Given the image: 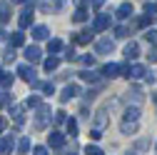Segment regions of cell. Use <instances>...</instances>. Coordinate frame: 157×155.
<instances>
[{"label":"cell","mask_w":157,"mask_h":155,"mask_svg":"<svg viewBox=\"0 0 157 155\" xmlns=\"http://www.w3.org/2000/svg\"><path fill=\"white\" fill-rule=\"evenodd\" d=\"M63 58H65V60H70V63H72V60H77V53H75L72 48H65V55H63Z\"/></svg>","instance_id":"obj_35"},{"label":"cell","mask_w":157,"mask_h":155,"mask_svg":"<svg viewBox=\"0 0 157 155\" xmlns=\"http://www.w3.org/2000/svg\"><path fill=\"white\" fill-rule=\"evenodd\" d=\"M80 60H82V65H95V55H82Z\"/></svg>","instance_id":"obj_40"},{"label":"cell","mask_w":157,"mask_h":155,"mask_svg":"<svg viewBox=\"0 0 157 155\" xmlns=\"http://www.w3.org/2000/svg\"><path fill=\"white\" fill-rule=\"evenodd\" d=\"M127 155H135V153H127Z\"/></svg>","instance_id":"obj_48"},{"label":"cell","mask_w":157,"mask_h":155,"mask_svg":"<svg viewBox=\"0 0 157 155\" xmlns=\"http://www.w3.org/2000/svg\"><path fill=\"white\" fill-rule=\"evenodd\" d=\"M3 130H5V118L0 115V133H3Z\"/></svg>","instance_id":"obj_45"},{"label":"cell","mask_w":157,"mask_h":155,"mask_svg":"<svg viewBox=\"0 0 157 155\" xmlns=\"http://www.w3.org/2000/svg\"><path fill=\"white\" fill-rule=\"evenodd\" d=\"M30 150V138H23L20 143H17V153H20V155H25Z\"/></svg>","instance_id":"obj_27"},{"label":"cell","mask_w":157,"mask_h":155,"mask_svg":"<svg viewBox=\"0 0 157 155\" xmlns=\"http://www.w3.org/2000/svg\"><path fill=\"white\" fill-rule=\"evenodd\" d=\"M122 75L130 78V80H140V78L147 75V70H145V65H122Z\"/></svg>","instance_id":"obj_2"},{"label":"cell","mask_w":157,"mask_h":155,"mask_svg":"<svg viewBox=\"0 0 157 155\" xmlns=\"http://www.w3.org/2000/svg\"><path fill=\"white\" fill-rule=\"evenodd\" d=\"M140 120V108H127L125 110V123H137Z\"/></svg>","instance_id":"obj_16"},{"label":"cell","mask_w":157,"mask_h":155,"mask_svg":"<svg viewBox=\"0 0 157 155\" xmlns=\"http://www.w3.org/2000/svg\"><path fill=\"white\" fill-rule=\"evenodd\" d=\"M13 150H15V138H13V135L0 138V155H10Z\"/></svg>","instance_id":"obj_8"},{"label":"cell","mask_w":157,"mask_h":155,"mask_svg":"<svg viewBox=\"0 0 157 155\" xmlns=\"http://www.w3.org/2000/svg\"><path fill=\"white\" fill-rule=\"evenodd\" d=\"M145 13L147 15H155L157 13V3H145Z\"/></svg>","instance_id":"obj_39"},{"label":"cell","mask_w":157,"mask_h":155,"mask_svg":"<svg viewBox=\"0 0 157 155\" xmlns=\"http://www.w3.org/2000/svg\"><path fill=\"white\" fill-rule=\"evenodd\" d=\"M75 3H77V5H80V8H82V3H85V0H75Z\"/></svg>","instance_id":"obj_47"},{"label":"cell","mask_w":157,"mask_h":155,"mask_svg":"<svg viewBox=\"0 0 157 155\" xmlns=\"http://www.w3.org/2000/svg\"><path fill=\"white\" fill-rule=\"evenodd\" d=\"M57 65H60V58H57V55H50L48 60L43 63V68H45L48 73H50V70H57Z\"/></svg>","instance_id":"obj_17"},{"label":"cell","mask_w":157,"mask_h":155,"mask_svg":"<svg viewBox=\"0 0 157 155\" xmlns=\"http://www.w3.org/2000/svg\"><path fill=\"white\" fill-rule=\"evenodd\" d=\"M80 78H82V80H87V83H97V73H92V70H82Z\"/></svg>","instance_id":"obj_26"},{"label":"cell","mask_w":157,"mask_h":155,"mask_svg":"<svg viewBox=\"0 0 157 155\" xmlns=\"http://www.w3.org/2000/svg\"><path fill=\"white\" fill-rule=\"evenodd\" d=\"M137 25H140V28H147V25H152V15H142L140 20H137Z\"/></svg>","instance_id":"obj_33"},{"label":"cell","mask_w":157,"mask_h":155,"mask_svg":"<svg viewBox=\"0 0 157 155\" xmlns=\"http://www.w3.org/2000/svg\"><path fill=\"white\" fill-rule=\"evenodd\" d=\"M23 43H25V35H23L20 30H17V33H13V35H10V45H13V48H20Z\"/></svg>","instance_id":"obj_19"},{"label":"cell","mask_w":157,"mask_h":155,"mask_svg":"<svg viewBox=\"0 0 157 155\" xmlns=\"http://www.w3.org/2000/svg\"><path fill=\"white\" fill-rule=\"evenodd\" d=\"M50 108L48 105H40V108H37V115H35V128L37 130H45L48 128V123H50Z\"/></svg>","instance_id":"obj_1"},{"label":"cell","mask_w":157,"mask_h":155,"mask_svg":"<svg viewBox=\"0 0 157 155\" xmlns=\"http://www.w3.org/2000/svg\"><path fill=\"white\" fill-rule=\"evenodd\" d=\"M95 50L100 53V55H107V53H112V50H115V43L110 40V38H102V40H97Z\"/></svg>","instance_id":"obj_9"},{"label":"cell","mask_w":157,"mask_h":155,"mask_svg":"<svg viewBox=\"0 0 157 155\" xmlns=\"http://www.w3.org/2000/svg\"><path fill=\"white\" fill-rule=\"evenodd\" d=\"M48 50H50L52 55H55V53H60V50H63V43L55 38V40H50V43H48Z\"/></svg>","instance_id":"obj_25"},{"label":"cell","mask_w":157,"mask_h":155,"mask_svg":"<svg viewBox=\"0 0 157 155\" xmlns=\"http://www.w3.org/2000/svg\"><path fill=\"white\" fill-rule=\"evenodd\" d=\"M130 15H132V5L130 3H122L117 8V18H130Z\"/></svg>","instance_id":"obj_22"},{"label":"cell","mask_w":157,"mask_h":155,"mask_svg":"<svg viewBox=\"0 0 157 155\" xmlns=\"http://www.w3.org/2000/svg\"><path fill=\"white\" fill-rule=\"evenodd\" d=\"M90 138H92V140H100V138H102V130L92 128V130H90Z\"/></svg>","instance_id":"obj_42"},{"label":"cell","mask_w":157,"mask_h":155,"mask_svg":"<svg viewBox=\"0 0 157 155\" xmlns=\"http://www.w3.org/2000/svg\"><path fill=\"white\" fill-rule=\"evenodd\" d=\"M127 33H130V30H127L125 25H117V28H115V38H127Z\"/></svg>","instance_id":"obj_34"},{"label":"cell","mask_w":157,"mask_h":155,"mask_svg":"<svg viewBox=\"0 0 157 155\" xmlns=\"http://www.w3.org/2000/svg\"><path fill=\"white\" fill-rule=\"evenodd\" d=\"M127 95H130V98H132L135 103H140V100H142V90H140V88H132Z\"/></svg>","instance_id":"obj_30"},{"label":"cell","mask_w":157,"mask_h":155,"mask_svg":"<svg viewBox=\"0 0 157 155\" xmlns=\"http://www.w3.org/2000/svg\"><path fill=\"white\" fill-rule=\"evenodd\" d=\"M77 95H80V85L70 83V85H65V88H63V93H60V103H67V100L77 98Z\"/></svg>","instance_id":"obj_7"},{"label":"cell","mask_w":157,"mask_h":155,"mask_svg":"<svg viewBox=\"0 0 157 155\" xmlns=\"http://www.w3.org/2000/svg\"><path fill=\"white\" fill-rule=\"evenodd\" d=\"M17 25H20V30H25V28H30V25H33V3L23 8L20 18H17Z\"/></svg>","instance_id":"obj_5"},{"label":"cell","mask_w":157,"mask_h":155,"mask_svg":"<svg viewBox=\"0 0 157 155\" xmlns=\"http://www.w3.org/2000/svg\"><path fill=\"white\" fill-rule=\"evenodd\" d=\"M145 40H147L150 45H157V30H147V33H145Z\"/></svg>","instance_id":"obj_29"},{"label":"cell","mask_w":157,"mask_h":155,"mask_svg":"<svg viewBox=\"0 0 157 155\" xmlns=\"http://www.w3.org/2000/svg\"><path fill=\"white\" fill-rule=\"evenodd\" d=\"M8 20H10V5L0 3V23H8Z\"/></svg>","instance_id":"obj_21"},{"label":"cell","mask_w":157,"mask_h":155,"mask_svg":"<svg viewBox=\"0 0 157 155\" xmlns=\"http://www.w3.org/2000/svg\"><path fill=\"white\" fill-rule=\"evenodd\" d=\"M85 155H102V150L97 148V145H87L85 148Z\"/></svg>","instance_id":"obj_37"},{"label":"cell","mask_w":157,"mask_h":155,"mask_svg":"<svg viewBox=\"0 0 157 155\" xmlns=\"http://www.w3.org/2000/svg\"><path fill=\"white\" fill-rule=\"evenodd\" d=\"M10 113H13L15 123H17V125H23V108H20V105H13V108H10Z\"/></svg>","instance_id":"obj_23"},{"label":"cell","mask_w":157,"mask_h":155,"mask_svg":"<svg viewBox=\"0 0 157 155\" xmlns=\"http://www.w3.org/2000/svg\"><path fill=\"white\" fill-rule=\"evenodd\" d=\"M40 90H43L45 95H52V93H55V85H52V83H40Z\"/></svg>","instance_id":"obj_32"},{"label":"cell","mask_w":157,"mask_h":155,"mask_svg":"<svg viewBox=\"0 0 157 155\" xmlns=\"http://www.w3.org/2000/svg\"><path fill=\"white\" fill-rule=\"evenodd\" d=\"M52 120H55L57 125H63V123H67V120H65V113H63V110H57V113L52 115Z\"/></svg>","instance_id":"obj_36"},{"label":"cell","mask_w":157,"mask_h":155,"mask_svg":"<svg viewBox=\"0 0 157 155\" xmlns=\"http://www.w3.org/2000/svg\"><path fill=\"white\" fill-rule=\"evenodd\" d=\"M17 75H20L25 83H30L33 88H40V83H37V78H35V70L30 65H20V68H17Z\"/></svg>","instance_id":"obj_4"},{"label":"cell","mask_w":157,"mask_h":155,"mask_svg":"<svg viewBox=\"0 0 157 155\" xmlns=\"http://www.w3.org/2000/svg\"><path fill=\"white\" fill-rule=\"evenodd\" d=\"M105 5V0H92V8H102Z\"/></svg>","instance_id":"obj_44"},{"label":"cell","mask_w":157,"mask_h":155,"mask_svg":"<svg viewBox=\"0 0 157 155\" xmlns=\"http://www.w3.org/2000/svg\"><path fill=\"white\" fill-rule=\"evenodd\" d=\"M33 155H48V148H43V145H37V148L33 150Z\"/></svg>","instance_id":"obj_43"},{"label":"cell","mask_w":157,"mask_h":155,"mask_svg":"<svg viewBox=\"0 0 157 155\" xmlns=\"http://www.w3.org/2000/svg\"><path fill=\"white\" fill-rule=\"evenodd\" d=\"M48 143H50V148H63V145H65V135L57 133V130H52V133L48 135Z\"/></svg>","instance_id":"obj_10"},{"label":"cell","mask_w":157,"mask_h":155,"mask_svg":"<svg viewBox=\"0 0 157 155\" xmlns=\"http://www.w3.org/2000/svg\"><path fill=\"white\" fill-rule=\"evenodd\" d=\"M25 105L28 108H40V98H37V95H30V98L25 100Z\"/></svg>","instance_id":"obj_31"},{"label":"cell","mask_w":157,"mask_h":155,"mask_svg":"<svg viewBox=\"0 0 157 155\" xmlns=\"http://www.w3.org/2000/svg\"><path fill=\"white\" fill-rule=\"evenodd\" d=\"M107 28H110V15L97 13V15H95V23H92V33H102V30H107Z\"/></svg>","instance_id":"obj_6"},{"label":"cell","mask_w":157,"mask_h":155,"mask_svg":"<svg viewBox=\"0 0 157 155\" xmlns=\"http://www.w3.org/2000/svg\"><path fill=\"white\" fill-rule=\"evenodd\" d=\"M15 3H23V5H28V0H15Z\"/></svg>","instance_id":"obj_46"},{"label":"cell","mask_w":157,"mask_h":155,"mask_svg":"<svg viewBox=\"0 0 157 155\" xmlns=\"http://www.w3.org/2000/svg\"><path fill=\"white\" fill-rule=\"evenodd\" d=\"M37 8H40L43 13H60L63 8H65V0H40V3H37Z\"/></svg>","instance_id":"obj_3"},{"label":"cell","mask_w":157,"mask_h":155,"mask_svg":"<svg viewBox=\"0 0 157 155\" xmlns=\"http://www.w3.org/2000/svg\"><path fill=\"white\" fill-rule=\"evenodd\" d=\"M65 128H67L70 135H77V120H75V118H70V120L65 123Z\"/></svg>","instance_id":"obj_28"},{"label":"cell","mask_w":157,"mask_h":155,"mask_svg":"<svg viewBox=\"0 0 157 155\" xmlns=\"http://www.w3.org/2000/svg\"><path fill=\"white\" fill-rule=\"evenodd\" d=\"M25 58H28L30 63H37V60L43 58V53H40V48H37V45H28V48H25Z\"/></svg>","instance_id":"obj_12"},{"label":"cell","mask_w":157,"mask_h":155,"mask_svg":"<svg viewBox=\"0 0 157 155\" xmlns=\"http://www.w3.org/2000/svg\"><path fill=\"white\" fill-rule=\"evenodd\" d=\"M102 73H105L107 78H120V75H122V65H115V63H107V65L102 68Z\"/></svg>","instance_id":"obj_14"},{"label":"cell","mask_w":157,"mask_h":155,"mask_svg":"<svg viewBox=\"0 0 157 155\" xmlns=\"http://www.w3.org/2000/svg\"><path fill=\"white\" fill-rule=\"evenodd\" d=\"M5 60H8V63H13V60H15V50H13V45L5 50Z\"/></svg>","instance_id":"obj_41"},{"label":"cell","mask_w":157,"mask_h":155,"mask_svg":"<svg viewBox=\"0 0 157 155\" xmlns=\"http://www.w3.org/2000/svg\"><path fill=\"white\" fill-rule=\"evenodd\" d=\"M120 130H122L125 135H132V133H137V123H125V120H122Z\"/></svg>","instance_id":"obj_24"},{"label":"cell","mask_w":157,"mask_h":155,"mask_svg":"<svg viewBox=\"0 0 157 155\" xmlns=\"http://www.w3.org/2000/svg\"><path fill=\"white\" fill-rule=\"evenodd\" d=\"M72 20H75V23H85V20H87V8H77L75 15H72Z\"/></svg>","instance_id":"obj_20"},{"label":"cell","mask_w":157,"mask_h":155,"mask_svg":"<svg viewBox=\"0 0 157 155\" xmlns=\"http://www.w3.org/2000/svg\"><path fill=\"white\" fill-rule=\"evenodd\" d=\"M0 88H5V90H10V88H13V75H10V73H5V70L0 73Z\"/></svg>","instance_id":"obj_18"},{"label":"cell","mask_w":157,"mask_h":155,"mask_svg":"<svg viewBox=\"0 0 157 155\" xmlns=\"http://www.w3.org/2000/svg\"><path fill=\"white\" fill-rule=\"evenodd\" d=\"M137 55H140V45H137L135 40H130V43L125 45V58H127V60H135Z\"/></svg>","instance_id":"obj_13"},{"label":"cell","mask_w":157,"mask_h":155,"mask_svg":"<svg viewBox=\"0 0 157 155\" xmlns=\"http://www.w3.org/2000/svg\"><path fill=\"white\" fill-rule=\"evenodd\" d=\"M33 38H35V40H48V38H50V28L48 25H35L33 28Z\"/></svg>","instance_id":"obj_11"},{"label":"cell","mask_w":157,"mask_h":155,"mask_svg":"<svg viewBox=\"0 0 157 155\" xmlns=\"http://www.w3.org/2000/svg\"><path fill=\"white\" fill-rule=\"evenodd\" d=\"M72 40H75L77 45H87V43L92 40V33H90V30H82V33H75V38H72Z\"/></svg>","instance_id":"obj_15"},{"label":"cell","mask_w":157,"mask_h":155,"mask_svg":"<svg viewBox=\"0 0 157 155\" xmlns=\"http://www.w3.org/2000/svg\"><path fill=\"white\" fill-rule=\"evenodd\" d=\"M13 103V95L10 93H3V95H0V108H3V105H10Z\"/></svg>","instance_id":"obj_38"}]
</instances>
